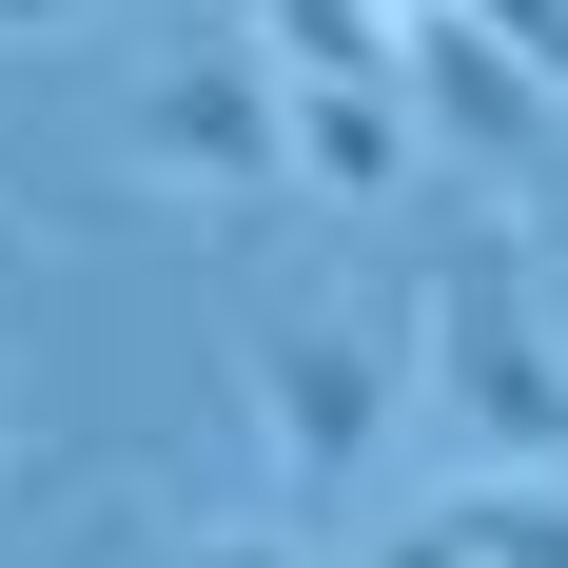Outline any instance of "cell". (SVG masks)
<instances>
[{
  "label": "cell",
  "mask_w": 568,
  "mask_h": 568,
  "mask_svg": "<svg viewBox=\"0 0 568 568\" xmlns=\"http://www.w3.org/2000/svg\"><path fill=\"white\" fill-rule=\"evenodd\" d=\"M275 118H294V176H314L334 216H373L412 176V99H373V79H275Z\"/></svg>",
  "instance_id": "5"
},
{
  "label": "cell",
  "mask_w": 568,
  "mask_h": 568,
  "mask_svg": "<svg viewBox=\"0 0 568 568\" xmlns=\"http://www.w3.org/2000/svg\"><path fill=\"white\" fill-rule=\"evenodd\" d=\"M20 20H59V0H0V40H20Z\"/></svg>",
  "instance_id": "11"
},
{
  "label": "cell",
  "mask_w": 568,
  "mask_h": 568,
  "mask_svg": "<svg viewBox=\"0 0 568 568\" xmlns=\"http://www.w3.org/2000/svg\"><path fill=\"white\" fill-rule=\"evenodd\" d=\"M0 452H20V432H0Z\"/></svg>",
  "instance_id": "12"
},
{
  "label": "cell",
  "mask_w": 568,
  "mask_h": 568,
  "mask_svg": "<svg viewBox=\"0 0 568 568\" xmlns=\"http://www.w3.org/2000/svg\"><path fill=\"white\" fill-rule=\"evenodd\" d=\"M176 568H314V549H275V529H216V549H176Z\"/></svg>",
  "instance_id": "9"
},
{
  "label": "cell",
  "mask_w": 568,
  "mask_h": 568,
  "mask_svg": "<svg viewBox=\"0 0 568 568\" xmlns=\"http://www.w3.org/2000/svg\"><path fill=\"white\" fill-rule=\"evenodd\" d=\"M470 20H490V40H510L529 79H549V99H568V0H470Z\"/></svg>",
  "instance_id": "8"
},
{
  "label": "cell",
  "mask_w": 568,
  "mask_h": 568,
  "mask_svg": "<svg viewBox=\"0 0 568 568\" xmlns=\"http://www.w3.org/2000/svg\"><path fill=\"white\" fill-rule=\"evenodd\" d=\"M138 176L158 196H294V118H275V59H235V40H196V59H158L138 79Z\"/></svg>",
  "instance_id": "3"
},
{
  "label": "cell",
  "mask_w": 568,
  "mask_h": 568,
  "mask_svg": "<svg viewBox=\"0 0 568 568\" xmlns=\"http://www.w3.org/2000/svg\"><path fill=\"white\" fill-rule=\"evenodd\" d=\"M373 432H393V334H373V314H294V334H255V452H275L294 510H334L353 470H373Z\"/></svg>",
  "instance_id": "2"
},
{
  "label": "cell",
  "mask_w": 568,
  "mask_h": 568,
  "mask_svg": "<svg viewBox=\"0 0 568 568\" xmlns=\"http://www.w3.org/2000/svg\"><path fill=\"white\" fill-rule=\"evenodd\" d=\"M393 99H412V138H452V158H490V176H529V158H549V118H568L470 0H393Z\"/></svg>",
  "instance_id": "4"
},
{
  "label": "cell",
  "mask_w": 568,
  "mask_h": 568,
  "mask_svg": "<svg viewBox=\"0 0 568 568\" xmlns=\"http://www.w3.org/2000/svg\"><path fill=\"white\" fill-rule=\"evenodd\" d=\"M432 529H452L470 568H568V510H549V490H510V470H490V490H452Z\"/></svg>",
  "instance_id": "7"
},
{
  "label": "cell",
  "mask_w": 568,
  "mask_h": 568,
  "mask_svg": "<svg viewBox=\"0 0 568 568\" xmlns=\"http://www.w3.org/2000/svg\"><path fill=\"white\" fill-rule=\"evenodd\" d=\"M373 568H470V549H452V529H432V510H412V529H393V549H373Z\"/></svg>",
  "instance_id": "10"
},
{
  "label": "cell",
  "mask_w": 568,
  "mask_h": 568,
  "mask_svg": "<svg viewBox=\"0 0 568 568\" xmlns=\"http://www.w3.org/2000/svg\"><path fill=\"white\" fill-rule=\"evenodd\" d=\"M412 334H432V393H452V432L490 470H568V353H549V314H529V255H510V216H452V255H432V294H412Z\"/></svg>",
  "instance_id": "1"
},
{
  "label": "cell",
  "mask_w": 568,
  "mask_h": 568,
  "mask_svg": "<svg viewBox=\"0 0 568 568\" xmlns=\"http://www.w3.org/2000/svg\"><path fill=\"white\" fill-rule=\"evenodd\" d=\"M255 59H275V79H373V99H393V0H255Z\"/></svg>",
  "instance_id": "6"
}]
</instances>
